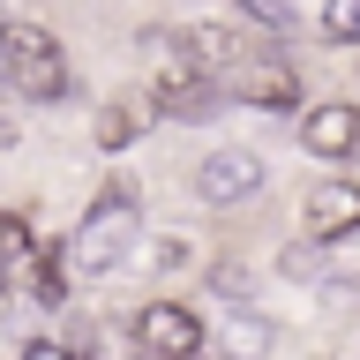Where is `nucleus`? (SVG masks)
<instances>
[{"instance_id":"obj_1","label":"nucleus","mask_w":360,"mask_h":360,"mask_svg":"<svg viewBox=\"0 0 360 360\" xmlns=\"http://www.w3.org/2000/svg\"><path fill=\"white\" fill-rule=\"evenodd\" d=\"M135 210H143V188H135L128 173L105 180V195L90 202L83 225L68 233V270H75V278H112L120 255L135 248Z\"/></svg>"},{"instance_id":"obj_2","label":"nucleus","mask_w":360,"mask_h":360,"mask_svg":"<svg viewBox=\"0 0 360 360\" xmlns=\"http://www.w3.org/2000/svg\"><path fill=\"white\" fill-rule=\"evenodd\" d=\"M0 75H8V90L38 98V105L68 98V53L45 22H0Z\"/></svg>"},{"instance_id":"obj_3","label":"nucleus","mask_w":360,"mask_h":360,"mask_svg":"<svg viewBox=\"0 0 360 360\" xmlns=\"http://www.w3.org/2000/svg\"><path fill=\"white\" fill-rule=\"evenodd\" d=\"M135 345H143V360H195L202 353V315L188 300H143L135 308Z\"/></svg>"},{"instance_id":"obj_4","label":"nucleus","mask_w":360,"mask_h":360,"mask_svg":"<svg viewBox=\"0 0 360 360\" xmlns=\"http://www.w3.org/2000/svg\"><path fill=\"white\" fill-rule=\"evenodd\" d=\"M195 195L210 202V210H233V202H255L263 195V158L255 150H218L195 165Z\"/></svg>"},{"instance_id":"obj_5","label":"nucleus","mask_w":360,"mask_h":360,"mask_svg":"<svg viewBox=\"0 0 360 360\" xmlns=\"http://www.w3.org/2000/svg\"><path fill=\"white\" fill-rule=\"evenodd\" d=\"M300 218H308V240H315V248L353 240V233H360V180H315Z\"/></svg>"},{"instance_id":"obj_6","label":"nucleus","mask_w":360,"mask_h":360,"mask_svg":"<svg viewBox=\"0 0 360 360\" xmlns=\"http://www.w3.org/2000/svg\"><path fill=\"white\" fill-rule=\"evenodd\" d=\"M150 105L173 112V120H210V112H218V83H210L195 60H165L158 83H150Z\"/></svg>"},{"instance_id":"obj_7","label":"nucleus","mask_w":360,"mask_h":360,"mask_svg":"<svg viewBox=\"0 0 360 360\" xmlns=\"http://www.w3.org/2000/svg\"><path fill=\"white\" fill-rule=\"evenodd\" d=\"M233 90H240V105L292 112V105H300V68H292V60H248L240 75H233Z\"/></svg>"},{"instance_id":"obj_8","label":"nucleus","mask_w":360,"mask_h":360,"mask_svg":"<svg viewBox=\"0 0 360 360\" xmlns=\"http://www.w3.org/2000/svg\"><path fill=\"white\" fill-rule=\"evenodd\" d=\"M300 143H308L315 158H353L360 150V105H345V98L315 105L308 120H300Z\"/></svg>"},{"instance_id":"obj_9","label":"nucleus","mask_w":360,"mask_h":360,"mask_svg":"<svg viewBox=\"0 0 360 360\" xmlns=\"http://www.w3.org/2000/svg\"><path fill=\"white\" fill-rule=\"evenodd\" d=\"M180 53H188V60H195L202 75H240V68L255 60V53H248V45L233 38L225 22H188V38H180Z\"/></svg>"},{"instance_id":"obj_10","label":"nucleus","mask_w":360,"mask_h":360,"mask_svg":"<svg viewBox=\"0 0 360 360\" xmlns=\"http://www.w3.org/2000/svg\"><path fill=\"white\" fill-rule=\"evenodd\" d=\"M150 98H135V90H120V98H105V105H98V150H128L135 135L150 128Z\"/></svg>"},{"instance_id":"obj_11","label":"nucleus","mask_w":360,"mask_h":360,"mask_svg":"<svg viewBox=\"0 0 360 360\" xmlns=\"http://www.w3.org/2000/svg\"><path fill=\"white\" fill-rule=\"evenodd\" d=\"M22 278H30V300H38V308H60V300H68V278H75V270H68V248H60V240L30 248Z\"/></svg>"},{"instance_id":"obj_12","label":"nucleus","mask_w":360,"mask_h":360,"mask_svg":"<svg viewBox=\"0 0 360 360\" xmlns=\"http://www.w3.org/2000/svg\"><path fill=\"white\" fill-rule=\"evenodd\" d=\"M30 263V218L22 210H0V278Z\"/></svg>"},{"instance_id":"obj_13","label":"nucleus","mask_w":360,"mask_h":360,"mask_svg":"<svg viewBox=\"0 0 360 360\" xmlns=\"http://www.w3.org/2000/svg\"><path fill=\"white\" fill-rule=\"evenodd\" d=\"M323 38H360V0H323Z\"/></svg>"},{"instance_id":"obj_14","label":"nucleus","mask_w":360,"mask_h":360,"mask_svg":"<svg viewBox=\"0 0 360 360\" xmlns=\"http://www.w3.org/2000/svg\"><path fill=\"white\" fill-rule=\"evenodd\" d=\"M240 8H248V15H255V22H263V30H285V22L300 15L292 0H240Z\"/></svg>"},{"instance_id":"obj_15","label":"nucleus","mask_w":360,"mask_h":360,"mask_svg":"<svg viewBox=\"0 0 360 360\" xmlns=\"http://www.w3.org/2000/svg\"><path fill=\"white\" fill-rule=\"evenodd\" d=\"M22 360H75V353H68V345H53V338H30V345H22Z\"/></svg>"},{"instance_id":"obj_16","label":"nucleus","mask_w":360,"mask_h":360,"mask_svg":"<svg viewBox=\"0 0 360 360\" xmlns=\"http://www.w3.org/2000/svg\"><path fill=\"white\" fill-rule=\"evenodd\" d=\"M195 360H233V353H195Z\"/></svg>"}]
</instances>
